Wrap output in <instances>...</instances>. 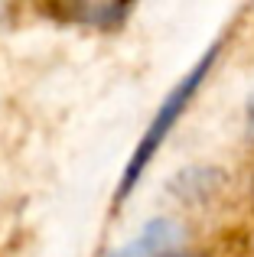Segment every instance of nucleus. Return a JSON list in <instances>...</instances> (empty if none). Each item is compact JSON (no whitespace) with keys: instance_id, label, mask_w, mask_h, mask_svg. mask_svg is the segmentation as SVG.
<instances>
[{"instance_id":"4","label":"nucleus","mask_w":254,"mask_h":257,"mask_svg":"<svg viewBox=\"0 0 254 257\" xmlns=\"http://www.w3.org/2000/svg\"><path fill=\"white\" fill-rule=\"evenodd\" d=\"M131 4H65V7H49L46 13L62 20H75V23L95 26V30H121L124 20L131 17Z\"/></svg>"},{"instance_id":"2","label":"nucleus","mask_w":254,"mask_h":257,"mask_svg":"<svg viewBox=\"0 0 254 257\" xmlns=\"http://www.w3.org/2000/svg\"><path fill=\"white\" fill-rule=\"evenodd\" d=\"M225 182H228V176L218 166H189V170H183L179 176L170 179V192L179 202H186V205L202 208V205H212L218 199Z\"/></svg>"},{"instance_id":"3","label":"nucleus","mask_w":254,"mask_h":257,"mask_svg":"<svg viewBox=\"0 0 254 257\" xmlns=\"http://www.w3.org/2000/svg\"><path fill=\"white\" fill-rule=\"evenodd\" d=\"M183 241V231L173 218H150L131 244L111 251L108 257H170Z\"/></svg>"},{"instance_id":"1","label":"nucleus","mask_w":254,"mask_h":257,"mask_svg":"<svg viewBox=\"0 0 254 257\" xmlns=\"http://www.w3.org/2000/svg\"><path fill=\"white\" fill-rule=\"evenodd\" d=\"M218 52H222V39H215V43H212L209 49L199 56V62L170 88V94L163 98V104H160V111H157V117L150 120V127H147L144 137H140L134 157L127 160V166H124V173H121V182H117V189H114V205H121L127 195L137 189V182H140V176H144V170L150 166V160L157 157V150L163 147V140L170 137V131L176 127V120L186 114L189 101L196 98V91L202 88L205 78H209L212 65H215V59H218Z\"/></svg>"},{"instance_id":"5","label":"nucleus","mask_w":254,"mask_h":257,"mask_svg":"<svg viewBox=\"0 0 254 257\" xmlns=\"http://www.w3.org/2000/svg\"><path fill=\"white\" fill-rule=\"evenodd\" d=\"M244 131H248V140L254 144V91L248 98V107H244Z\"/></svg>"}]
</instances>
